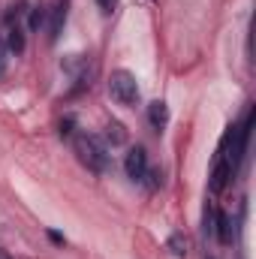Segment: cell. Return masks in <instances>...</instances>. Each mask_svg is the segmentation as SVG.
Masks as SVG:
<instances>
[{
    "label": "cell",
    "instance_id": "5b68a950",
    "mask_svg": "<svg viewBox=\"0 0 256 259\" xmlns=\"http://www.w3.org/2000/svg\"><path fill=\"white\" fill-rule=\"evenodd\" d=\"M124 172H127V178L133 181H145V175H148V154H145V148H130L127 160H124Z\"/></svg>",
    "mask_w": 256,
    "mask_h": 259
},
{
    "label": "cell",
    "instance_id": "9c48e42d",
    "mask_svg": "<svg viewBox=\"0 0 256 259\" xmlns=\"http://www.w3.org/2000/svg\"><path fill=\"white\" fill-rule=\"evenodd\" d=\"M106 139H109L112 145H124V142H127V130L121 127L118 121H112V124L106 127Z\"/></svg>",
    "mask_w": 256,
    "mask_h": 259
},
{
    "label": "cell",
    "instance_id": "52a82bcc",
    "mask_svg": "<svg viewBox=\"0 0 256 259\" xmlns=\"http://www.w3.org/2000/svg\"><path fill=\"white\" fill-rule=\"evenodd\" d=\"M214 223H217V238L220 244H232V217L226 211H214Z\"/></svg>",
    "mask_w": 256,
    "mask_h": 259
},
{
    "label": "cell",
    "instance_id": "277c9868",
    "mask_svg": "<svg viewBox=\"0 0 256 259\" xmlns=\"http://www.w3.org/2000/svg\"><path fill=\"white\" fill-rule=\"evenodd\" d=\"M66 15H69V0H55L49 9V42H58L64 33Z\"/></svg>",
    "mask_w": 256,
    "mask_h": 259
},
{
    "label": "cell",
    "instance_id": "4fadbf2b",
    "mask_svg": "<svg viewBox=\"0 0 256 259\" xmlns=\"http://www.w3.org/2000/svg\"><path fill=\"white\" fill-rule=\"evenodd\" d=\"M0 259H12V256H9V253H6V250H0Z\"/></svg>",
    "mask_w": 256,
    "mask_h": 259
},
{
    "label": "cell",
    "instance_id": "7c38bea8",
    "mask_svg": "<svg viewBox=\"0 0 256 259\" xmlns=\"http://www.w3.org/2000/svg\"><path fill=\"white\" fill-rule=\"evenodd\" d=\"M49 238H52L55 244H64V235H58V232H49Z\"/></svg>",
    "mask_w": 256,
    "mask_h": 259
},
{
    "label": "cell",
    "instance_id": "7a4b0ae2",
    "mask_svg": "<svg viewBox=\"0 0 256 259\" xmlns=\"http://www.w3.org/2000/svg\"><path fill=\"white\" fill-rule=\"evenodd\" d=\"M109 94H112V100L118 103V106H139V81H136V75L127 72V69H115L112 72V78H109Z\"/></svg>",
    "mask_w": 256,
    "mask_h": 259
},
{
    "label": "cell",
    "instance_id": "8fae6325",
    "mask_svg": "<svg viewBox=\"0 0 256 259\" xmlns=\"http://www.w3.org/2000/svg\"><path fill=\"white\" fill-rule=\"evenodd\" d=\"M6 75V42H3V33H0V78Z\"/></svg>",
    "mask_w": 256,
    "mask_h": 259
},
{
    "label": "cell",
    "instance_id": "3957f363",
    "mask_svg": "<svg viewBox=\"0 0 256 259\" xmlns=\"http://www.w3.org/2000/svg\"><path fill=\"white\" fill-rule=\"evenodd\" d=\"M3 42L12 55H21L24 52V27L18 21V12H6V33H3Z\"/></svg>",
    "mask_w": 256,
    "mask_h": 259
},
{
    "label": "cell",
    "instance_id": "ba28073f",
    "mask_svg": "<svg viewBox=\"0 0 256 259\" xmlns=\"http://www.w3.org/2000/svg\"><path fill=\"white\" fill-rule=\"evenodd\" d=\"M166 247H169V253H172L175 259L187 256V238H184L181 232H172V235H169V241H166Z\"/></svg>",
    "mask_w": 256,
    "mask_h": 259
},
{
    "label": "cell",
    "instance_id": "6da1fadb",
    "mask_svg": "<svg viewBox=\"0 0 256 259\" xmlns=\"http://www.w3.org/2000/svg\"><path fill=\"white\" fill-rule=\"evenodd\" d=\"M72 148H75V154H78L81 166H88L91 172H97V175L109 172V166H112V157H109V148H106V145H103L97 136L78 133V136L72 139Z\"/></svg>",
    "mask_w": 256,
    "mask_h": 259
},
{
    "label": "cell",
    "instance_id": "8992f818",
    "mask_svg": "<svg viewBox=\"0 0 256 259\" xmlns=\"http://www.w3.org/2000/svg\"><path fill=\"white\" fill-rule=\"evenodd\" d=\"M148 124L157 130H166V124H169V106L163 103V100H154L151 106H148Z\"/></svg>",
    "mask_w": 256,
    "mask_h": 259
},
{
    "label": "cell",
    "instance_id": "30bf717a",
    "mask_svg": "<svg viewBox=\"0 0 256 259\" xmlns=\"http://www.w3.org/2000/svg\"><path fill=\"white\" fill-rule=\"evenodd\" d=\"M97 6H100L103 15H112V12L118 9V0H97Z\"/></svg>",
    "mask_w": 256,
    "mask_h": 259
}]
</instances>
